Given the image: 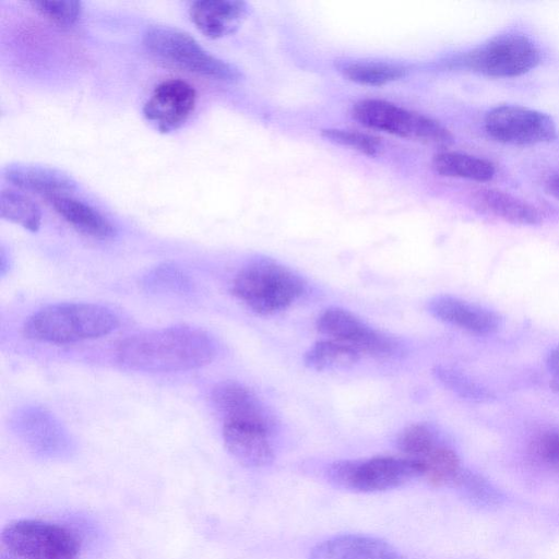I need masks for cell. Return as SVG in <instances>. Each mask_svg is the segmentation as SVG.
Here are the masks:
<instances>
[{"label":"cell","mask_w":559,"mask_h":559,"mask_svg":"<svg viewBox=\"0 0 559 559\" xmlns=\"http://www.w3.org/2000/svg\"><path fill=\"white\" fill-rule=\"evenodd\" d=\"M29 4L39 14L61 26H72L80 19L83 5L81 1H32Z\"/></svg>","instance_id":"f1b7e54d"},{"label":"cell","mask_w":559,"mask_h":559,"mask_svg":"<svg viewBox=\"0 0 559 559\" xmlns=\"http://www.w3.org/2000/svg\"><path fill=\"white\" fill-rule=\"evenodd\" d=\"M419 463L423 466V475L436 487H454L464 469L457 454L440 442Z\"/></svg>","instance_id":"603a6c76"},{"label":"cell","mask_w":559,"mask_h":559,"mask_svg":"<svg viewBox=\"0 0 559 559\" xmlns=\"http://www.w3.org/2000/svg\"><path fill=\"white\" fill-rule=\"evenodd\" d=\"M533 460L559 474V429H547L536 435L530 444Z\"/></svg>","instance_id":"83f0119b"},{"label":"cell","mask_w":559,"mask_h":559,"mask_svg":"<svg viewBox=\"0 0 559 559\" xmlns=\"http://www.w3.org/2000/svg\"><path fill=\"white\" fill-rule=\"evenodd\" d=\"M478 200L487 211L512 224L536 225L542 221L533 205L503 191L481 190Z\"/></svg>","instance_id":"ffe728a7"},{"label":"cell","mask_w":559,"mask_h":559,"mask_svg":"<svg viewBox=\"0 0 559 559\" xmlns=\"http://www.w3.org/2000/svg\"><path fill=\"white\" fill-rule=\"evenodd\" d=\"M546 190L549 194L559 199V174L549 178L546 183Z\"/></svg>","instance_id":"836d02e7"},{"label":"cell","mask_w":559,"mask_h":559,"mask_svg":"<svg viewBox=\"0 0 559 559\" xmlns=\"http://www.w3.org/2000/svg\"><path fill=\"white\" fill-rule=\"evenodd\" d=\"M1 217L19 224L27 230L37 231L41 224L38 205L22 192L2 190L0 197Z\"/></svg>","instance_id":"d4e9b609"},{"label":"cell","mask_w":559,"mask_h":559,"mask_svg":"<svg viewBox=\"0 0 559 559\" xmlns=\"http://www.w3.org/2000/svg\"><path fill=\"white\" fill-rule=\"evenodd\" d=\"M432 373L444 388L462 399L485 402L493 397L487 388L456 369L439 365L433 368Z\"/></svg>","instance_id":"484cf974"},{"label":"cell","mask_w":559,"mask_h":559,"mask_svg":"<svg viewBox=\"0 0 559 559\" xmlns=\"http://www.w3.org/2000/svg\"><path fill=\"white\" fill-rule=\"evenodd\" d=\"M1 559H17L16 556H10V555H5V554H2L1 555Z\"/></svg>","instance_id":"e575fe53"},{"label":"cell","mask_w":559,"mask_h":559,"mask_svg":"<svg viewBox=\"0 0 559 559\" xmlns=\"http://www.w3.org/2000/svg\"><path fill=\"white\" fill-rule=\"evenodd\" d=\"M352 115L362 126L427 144L445 146L453 142L451 132L438 121L381 99H362Z\"/></svg>","instance_id":"8992f818"},{"label":"cell","mask_w":559,"mask_h":559,"mask_svg":"<svg viewBox=\"0 0 559 559\" xmlns=\"http://www.w3.org/2000/svg\"><path fill=\"white\" fill-rule=\"evenodd\" d=\"M216 352V343L206 331L179 324L130 335L117 345L116 356L132 370L177 372L210 364Z\"/></svg>","instance_id":"6da1fadb"},{"label":"cell","mask_w":559,"mask_h":559,"mask_svg":"<svg viewBox=\"0 0 559 559\" xmlns=\"http://www.w3.org/2000/svg\"><path fill=\"white\" fill-rule=\"evenodd\" d=\"M360 354L353 347L326 338L314 343L305 354V365L317 371L347 368L358 361Z\"/></svg>","instance_id":"7402d4cb"},{"label":"cell","mask_w":559,"mask_h":559,"mask_svg":"<svg viewBox=\"0 0 559 559\" xmlns=\"http://www.w3.org/2000/svg\"><path fill=\"white\" fill-rule=\"evenodd\" d=\"M341 71L349 81L368 86H382L407 73L405 67L386 62H349Z\"/></svg>","instance_id":"cb8c5ba5"},{"label":"cell","mask_w":559,"mask_h":559,"mask_svg":"<svg viewBox=\"0 0 559 559\" xmlns=\"http://www.w3.org/2000/svg\"><path fill=\"white\" fill-rule=\"evenodd\" d=\"M438 443L435 432L424 424H412L405 427L396 438V447L404 456L418 462Z\"/></svg>","instance_id":"4316f807"},{"label":"cell","mask_w":559,"mask_h":559,"mask_svg":"<svg viewBox=\"0 0 559 559\" xmlns=\"http://www.w3.org/2000/svg\"><path fill=\"white\" fill-rule=\"evenodd\" d=\"M302 278L287 266L259 259L242 266L233 280L231 293L259 314H273L293 305L305 292Z\"/></svg>","instance_id":"3957f363"},{"label":"cell","mask_w":559,"mask_h":559,"mask_svg":"<svg viewBox=\"0 0 559 559\" xmlns=\"http://www.w3.org/2000/svg\"><path fill=\"white\" fill-rule=\"evenodd\" d=\"M197 92L188 82L170 79L159 83L143 106V116L159 132L180 128L191 116Z\"/></svg>","instance_id":"7c38bea8"},{"label":"cell","mask_w":559,"mask_h":559,"mask_svg":"<svg viewBox=\"0 0 559 559\" xmlns=\"http://www.w3.org/2000/svg\"><path fill=\"white\" fill-rule=\"evenodd\" d=\"M145 285L155 290L182 292L189 287V280L175 265L164 264L147 274Z\"/></svg>","instance_id":"f546056e"},{"label":"cell","mask_w":559,"mask_h":559,"mask_svg":"<svg viewBox=\"0 0 559 559\" xmlns=\"http://www.w3.org/2000/svg\"><path fill=\"white\" fill-rule=\"evenodd\" d=\"M12 426L22 442L39 455L61 457L70 452L68 431L43 407L26 406L19 409L13 416Z\"/></svg>","instance_id":"8fae6325"},{"label":"cell","mask_w":559,"mask_h":559,"mask_svg":"<svg viewBox=\"0 0 559 559\" xmlns=\"http://www.w3.org/2000/svg\"><path fill=\"white\" fill-rule=\"evenodd\" d=\"M118 316L93 302H61L34 312L23 325L31 340L49 344H71L106 336L119 326Z\"/></svg>","instance_id":"7a4b0ae2"},{"label":"cell","mask_w":559,"mask_h":559,"mask_svg":"<svg viewBox=\"0 0 559 559\" xmlns=\"http://www.w3.org/2000/svg\"><path fill=\"white\" fill-rule=\"evenodd\" d=\"M454 487L463 489L469 498L481 503H491L497 499V493L490 484L471 471L463 469Z\"/></svg>","instance_id":"1f68e13d"},{"label":"cell","mask_w":559,"mask_h":559,"mask_svg":"<svg viewBox=\"0 0 559 559\" xmlns=\"http://www.w3.org/2000/svg\"><path fill=\"white\" fill-rule=\"evenodd\" d=\"M317 328L329 338L344 343L359 354L386 357L395 352L396 344L391 337L343 308L325 309L317 320Z\"/></svg>","instance_id":"30bf717a"},{"label":"cell","mask_w":559,"mask_h":559,"mask_svg":"<svg viewBox=\"0 0 559 559\" xmlns=\"http://www.w3.org/2000/svg\"><path fill=\"white\" fill-rule=\"evenodd\" d=\"M143 44L156 59L198 75L224 82L242 76L235 66L213 56L193 36L176 27L153 25L144 33Z\"/></svg>","instance_id":"277c9868"},{"label":"cell","mask_w":559,"mask_h":559,"mask_svg":"<svg viewBox=\"0 0 559 559\" xmlns=\"http://www.w3.org/2000/svg\"><path fill=\"white\" fill-rule=\"evenodd\" d=\"M540 60L536 45L525 35H498L462 59V63L492 78H514L533 70Z\"/></svg>","instance_id":"ba28073f"},{"label":"cell","mask_w":559,"mask_h":559,"mask_svg":"<svg viewBox=\"0 0 559 559\" xmlns=\"http://www.w3.org/2000/svg\"><path fill=\"white\" fill-rule=\"evenodd\" d=\"M322 135L332 142L353 147L369 156L376 155L381 145L380 141L372 135L349 130L326 129L322 130Z\"/></svg>","instance_id":"4dcf8cb0"},{"label":"cell","mask_w":559,"mask_h":559,"mask_svg":"<svg viewBox=\"0 0 559 559\" xmlns=\"http://www.w3.org/2000/svg\"><path fill=\"white\" fill-rule=\"evenodd\" d=\"M432 165L438 174L445 177L488 181L495 175V167L489 160L457 152L438 153Z\"/></svg>","instance_id":"44dd1931"},{"label":"cell","mask_w":559,"mask_h":559,"mask_svg":"<svg viewBox=\"0 0 559 559\" xmlns=\"http://www.w3.org/2000/svg\"><path fill=\"white\" fill-rule=\"evenodd\" d=\"M420 475L423 466L418 461L394 455L337 461L326 471V476L333 485L358 492L399 488Z\"/></svg>","instance_id":"5b68a950"},{"label":"cell","mask_w":559,"mask_h":559,"mask_svg":"<svg viewBox=\"0 0 559 559\" xmlns=\"http://www.w3.org/2000/svg\"><path fill=\"white\" fill-rule=\"evenodd\" d=\"M2 176L16 188L36 193L45 200L71 194L76 189V182L68 174L41 165L10 164L3 168Z\"/></svg>","instance_id":"2e32d148"},{"label":"cell","mask_w":559,"mask_h":559,"mask_svg":"<svg viewBox=\"0 0 559 559\" xmlns=\"http://www.w3.org/2000/svg\"><path fill=\"white\" fill-rule=\"evenodd\" d=\"M212 402L223 419L253 421L273 430L274 421L257 395L236 381H223L212 390Z\"/></svg>","instance_id":"9a60e30c"},{"label":"cell","mask_w":559,"mask_h":559,"mask_svg":"<svg viewBox=\"0 0 559 559\" xmlns=\"http://www.w3.org/2000/svg\"><path fill=\"white\" fill-rule=\"evenodd\" d=\"M487 134L493 140L513 145H532L554 140L557 128L546 114L516 105L492 108L485 116Z\"/></svg>","instance_id":"9c48e42d"},{"label":"cell","mask_w":559,"mask_h":559,"mask_svg":"<svg viewBox=\"0 0 559 559\" xmlns=\"http://www.w3.org/2000/svg\"><path fill=\"white\" fill-rule=\"evenodd\" d=\"M547 367L554 379L559 380V347L554 349L547 357Z\"/></svg>","instance_id":"d6a6232c"},{"label":"cell","mask_w":559,"mask_h":559,"mask_svg":"<svg viewBox=\"0 0 559 559\" xmlns=\"http://www.w3.org/2000/svg\"><path fill=\"white\" fill-rule=\"evenodd\" d=\"M309 559H406L385 540L365 535H341L316 545Z\"/></svg>","instance_id":"e0dca14e"},{"label":"cell","mask_w":559,"mask_h":559,"mask_svg":"<svg viewBox=\"0 0 559 559\" xmlns=\"http://www.w3.org/2000/svg\"><path fill=\"white\" fill-rule=\"evenodd\" d=\"M1 539L22 559H76L80 542L68 528L38 520H16L4 526Z\"/></svg>","instance_id":"52a82bcc"},{"label":"cell","mask_w":559,"mask_h":559,"mask_svg":"<svg viewBox=\"0 0 559 559\" xmlns=\"http://www.w3.org/2000/svg\"><path fill=\"white\" fill-rule=\"evenodd\" d=\"M248 12V4L236 0H199L189 9L195 27L210 38L234 33Z\"/></svg>","instance_id":"ac0fdd59"},{"label":"cell","mask_w":559,"mask_h":559,"mask_svg":"<svg viewBox=\"0 0 559 559\" xmlns=\"http://www.w3.org/2000/svg\"><path fill=\"white\" fill-rule=\"evenodd\" d=\"M427 308L438 320L474 334H492L501 326L498 313L457 297L436 296L429 300Z\"/></svg>","instance_id":"5bb4252c"},{"label":"cell","mask_w":559,"mask_h":559,"mask_svg":"<svg viewBox=\"0 0 559 559\" xmlns=\"http://www.w3.org/2000/svg\"><path fill=\"white\" fill-rule=\"evenodd\" d=\"M46 201L67 223L86 236L109 239L116 235L114 225L102 213L71 194L55 195Z\"/></svg>","instance_id":"d6986e66"},{"label":"cell","mask_w":559,"mask_h":559,"mask_svg":"<svg viewBox=\"0 0 559 559\" xmlns=\"http://www.w3.org/2000/svg\"><path fill=\"white\" fill-rule=\"evenodd\" d=\"M271 429L239 419H223L222 435L228 452L242 465L263 467L274 460Z\"/></svg>","instance_id":"4fadbf2b"}]
</instances>
